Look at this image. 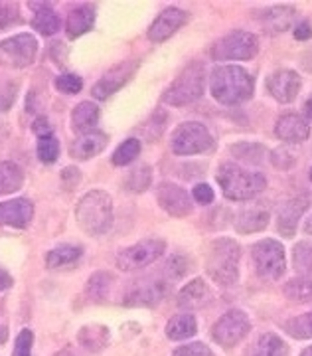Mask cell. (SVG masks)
Returning a JSON list of instances; mask_svg holds the SVG:
<instances>
[{"label":"cell","mask_w":312,"mask_h":356,"mask_svg":"<svg viewBox=\"0 0 312 356\" xmlns=\"http://www.w3.org/2000/svg\"><path fill=\"white\" fill-rule=\"evenodd\" d=\"M210 89L217 103L239 105L253 97L255 79L239 65H220L212 72Z\"/></svg>","instance_id":"6da1fadb"},{"label":"cell","mask_w":312,"mask_h":356,"mask_svg":"<svg viewBox=\"0 0 312 356\" xmlns=\"http://www.w3.org/2000/svg\"><path fill=\"white\" fill-rule=\"evenodd\" d=\"M239 261L241 248L231 238H217L210 245L206 271L213 283L222 287H233L239 280Z\"/></svg>","instance_id":"7a4b0ae2"},{"label":"cell","mask_w":312,"mask_h":356,"mask_svg":"<svg viewBox=\"0 0 312 356\" xmlns=\"http://www.w3.org/2000/svg\"><path fill=\"white\" fill-rule=\"evenodd\" d=\"M215 178L225 198L233 202L251 200L267 186V178L263 177L261 172H251L233 163H225L220 166Z\"/></svg>","instance_id":"3957f363"},{"label":"cell","mask_w":312,"mask_h":356,"mask_svg":"<svg viewBox=\"0 0 312 356\" xmlns=\"http://www.w3.org/2000/svg\"><path fill=\"white\" fill-rule=\"evenodd\" d=\"M79 228L89 236H103L113 226V200L105 191L88 192L75 208Z\"/></svg>","instance_id":"277c9868"},{"label":"cell","mask_w":312,"mask_h":356,"mask_svg":"<svg viewBox=\"0 0 312 356\" xmlns=\"http://www.w3.org/2000/svg\"><path fill=\"white\" fill-rule=\"evenodd\" d=\"M204 86H206V70L202 64L194 62L186 70H182V74L176 77L174 83L164 91L163 102L172 107L194 103L204 95Z\"/></svg>","instance_id":"5b68a950"},{"label":"cell","mask_w":312,"mask_h":356,"mask_svg":"<svg viewBox=\"0 0 312 356\" xmlns=\"http://www.w3.org/2000/svg\"><path fill=\"white\" fill-rule=\"evenodd\" d=\"M259 51V40L245 30H236L225 34L212 46V58L217 62H239L251 60Z\"/></svg>","instance_id":"8992f818"},{"label":"cell","mask_w":312,"mask_h":356,"mask_svg":"<svg viewBox=\"0 0 312 356\" xmlns=\"http://www.w3.org/2000/svg\"><path fill=\"white\" fill-rule=\"evenodd\" d=\"M251 257L255 264V271L261 280H279L287 269L285 248L277 240H261V242L253 243L251 245Z\"/></svg>","instance_id":"52a82bcc"},{"label":"cell","mask_w":312,"mask_h":356,"mask_svg":"<svg viewBox=\"0 0 312 356\" xmlns=\"http://www.w3.org/2000/svg\"><path fill=\"white\" fill-rule=\"evenodd\" d=\"M212 145L213 139L210 131L202 123H194V121L182 123L172 133V139H170L172 153L180 154V156L206 153L208 149H212Z\"/></svg>","instance_id":"ba28073f"},{"label":"cell","mask_w":312,"mask_h":356,"mask_svg":"<svg viewBox=\"0 0 312 356\" xmlns=\"http://www.w3.org/2000/svg\"><path fill=\"white\" fill-rule=\"evenodd\" d=\"M251 331V323L247 315L239 309L227 311L212 327V339L224 348H231L239 344Z\"/></svg>","instance_id":"9c48e42d"},{"label":"cell","mask_w":312,"mask_h":356,"mask_svg":"<svg viewBox=\"0 0 312 356\" xmlns=\"http://www.w3.org/2000/svg\"><path fill=\"white\" fill-rule=\"evenodd\" d=\"M166 250V243L163 240H142V242L135 243L131 248H125L123 252L117 255V267L121 271H137L142 267H149L154 264Z\"/></svg>","instance_id":"30bf717a"},{"label":"cell","mask_w":312,"mask_h":356,"mask_svg":"<svg viewBox=\"0 0 312 356\" xmlns=\"http://www.w3.org/2000/svg\"><path fill=\"white\" fill-rule=\"evenodd\" d=\"M0 51L13 67H26L36 60L38 40L32 34H20L0 42Z\"/></svg>","instance_id":"8fae6325"},{"label":"cell","mask_w":312,"mask_h":356,"mask_svg":"<svg viewBox=\"0 0 312 356\" xmlns=\"http://www.w3.org/2000/svg\"><path fill=\"white\" fill-rule=\"evenodd\" d=\"M156 200L161 204L166 214L174 218H184L192 212L194 204H192V196L188 194L182 186H178L174 182H163L158 184L156 191Z\"/></svg>","instance_id":"7c38bea8"},{"label":"cell","mask_w":312,"mask_h":356,"mask_svg":"<svg viewBox=\"0 0 312 356\" xmlns=\"http://www.w3.org/2000/svg\"><path fill=\"white\" fill-rule=\"evenodd\" d=\"M137 70V62H123V64H117L115 67H111L105 76L101 77L99 83H95L93 89H91V95L95 99H107L111 97L115 91L125 86L126 81L133 77Z\"/></svg>","instance_id":"4fadbf2b"},{"label":"cell","mask_w":312,"mask_h":356,"mask_svg":"<svg viewBox=\"0 0 312 356\" xmlns=\"http://www.w3.org/2000/svg\"><path fill=\"white\" fill-rule=\"evenodd\" d=\"M267 89L279 103L295 102L300 91V77L293 70H277L267 79Z\"/></svg>","instance_id":"5bb4252c"},{"label":"cell","mask_w":312,"mask_h":356,"mask_svg":"<svg viewBox=\"0 0 312 356\" xmlns=\"http://www.w3.org/2000/svg\"><path fill=\"white\" fill-rule=\"evenodd\" d=\"M188 22V13L180 8H166L156 16V20L150 24L149 38L152 42H164L168 40L174 32H178L182 26Z\"/></svg>","instance_id":"9a60e30c"},{"label":"cell","mask_w":312,"mask_h":356,"mask_svg":"<svg viewBox=\"0 0 312 356\" xmlns=\"http://www.w3.org/2000/svg\"><path fill=\"white\" fill-rule=\"evenodd\" d=\"M34 206L26 198H16L8 202L0 204V226H10V228H26L32 220Z\"/></svg>","instance_id":"2e32d148"},{"label":"cell","mask_w":312,"mask_h":356,"mask_svg":"<svg viewBox=\"0 0 312 356\" xmlns=\"http://www.w3.org/2000/svg\"><path fill=\"white\" fill-rule=\"evenodd\" d=\"M275 135L285 143H302L311 135V125L302 115L285 113L277 119Z\"/></svg>","instance_id":"e0dca14e"},{"label":"cell","mask_w":312,"mask_h":356,"mask_svg":"<svg viewBox=\"0 0 312 356\" xmlns=\"http://www.w3.org/2000/svg\"><path fill=\"white\" fill-rule=\"evenodd\" d=\"M295 20H297V10L293 6L267 8L259 18L261 28L265 30V34H269V36H277V34L287 32L288 28L295 24Z\"/></svg>","instance_id":"ac0fdd59"},{"label":"cell","mask_w":312,"mask_h":356,"mask_svg":"<svg viewBox=\"0 0 312 356\" xmlns=\"http://www.w3.org/2000/svg\"><path fill=\"white\" fill-rule=\"evenodd\" d=\"M306 208H309L306 196H299V198H293L287 204H283V208L279 210V218H277V229L285 238H293L297 232V224L302 214L306 212Z\"/></svg>","instance_id":"d6986e66"},{"label":"cell","mask_w":312,"mask_h":356,"mask_svg":"<svg viewBox=\"0 0 312 356\" xmlns=\"http://www.w3.org/2000/svg\"><path fill=\"white\" fill-rule=\"evenodd\" d=\"M168 293V285L164 281H152V283H142L135 287L133 291L125 297L126 307H154L158 305Z\"/></svg>","instance_id":"ffe728a7"},{"label":"cell","mask_w":312,"mask_h":356,"mask_svg":"<svg viewBox=\"0 0 312 356\" xmlns=\"http://www.w3.org/2000/svg\"><path fill=\"white\" fill-rule=\"evenodd\" d=\"M213 293L210 285H206L204 280H192L178 293V307L180 309H202L212 305Z\"/></svg>","instance_id":"44dd1931"},{"label":"cell","mask_w":312,"mask_h":356,"mask_svg":"<svg viewBox=\"0 0 312 356\" xmlns=\"http://www.w3.org/2000/svg\"><path fill=\"white\" fill-rule=\"evenodd\" d=\"M233 226L239 234H255L269 226V210L263 204L247 206L239 210L233 220Z\"/></svg>","instance_id":"7402d4cb"},{"label":"cell","mask_w":312,"mask_h":356,"mask_svg":"<svg viewBox=\"0 0 312 356\" xmlns=\"http://www.w3.org/2000/svg\"><path fill=\"white\" fill-rule=\"evenodd\" d=\"M105 147H107V135L99 133V131H91V133H85V135H79L72 143L69 154L77 161H89V159L97 156Z\"/></svg>","instance_id":"603a6c76"},{"label":"cell","mask_w":312,"mask_h":356,"mask_svg":"<svg viewBox=\"0 0 312 356\" xmlns=\"http://www.w3.org/2000/svg\"><path fill=\"white\" fill-rule=\"evenodd\" d=\"M95 22V10L93 6L83 4V6H77L72 13L67 14V22H65V32L69 38H79L83 36L85 32H89L93 28Z\"/></svg>","instance_id":"cb8c5ba5"},{"label":"cell","mask_w":312,"mask_h":356,"mask_svg":"<svg viewBox=\"0 0 312 356\" xmlns=\"http://www.w3.org/2000/svg\"><path fill=\"white\" fill-rule=\"evenodd\" d=\"M97 121H99V107L91 102L79 103L72 113V127L79 135L91 133Z\"/></svg>","instance_id":"d4e9b609"},{"label":"cell","mask_w":312,"mask_h":356,"mask_svg":"<svg viewBox=\"0 0 312 356\" xmlns=\"http://www.w3.org/2000/svg\"><path fill=\"white\" fill-rule=\"evenodd\" d=\"M249 356H288V346L281 337L265 332L251 346Z\"/></svg>","instance_id":"484cf974"},{"label":"cell","mask_w":312,"mask_h":356,"mask_svg":"<svg viewBox=\"0 0 312 356\" xmlns=\"http://www.w3.org/2000/svg\"><path fill=\"white\" fill-rule=\"evenodd\" d=\"M77 341L91 353H99L109 344V329L103 325H88L79 331Z\"/></svg>","instance_id":"4316f807"},{"label":"cell","mask_w":312,"mask_h":356,"mask_svg":"<svg viewBox=\"0 0 312 356\" xmlns=\"http://www.w3.org/2000/svg\"><path fill=\"white\" fill-rule=\"evenodd\" d=\"M22 184H24V175L20 166L10 161L0 163V196L20 191Z\"/></svg>","instance_id":"83f0119b"},{"label":"cell","mask_w":312,"mask_h":356,"mask_svg":"<svg viewBox=\"0 0 312 356\" xmlns=\"http://www.w3.org/2000/svg\"><path fill=\"white\" fill-rule=\"evenodd\" d=\"M198 331V325H196V318L192 315H176L168 321L166 325V337L170 341H184L194 337Z\"/></svg>","instance_id":"f1b7e54d"},{"label":"cell","mask_w":312,"mask_h":356,"mask_svg":"<svg viewBox=\"0 0 312 356\" xmlns=\"http://www.w3.org/2000/svg\"><path fill=\"white\" fill-rule=\"evenodd\" d=\"M81 254H83V250L77 245H60L48 254L46 266H48V269H63V267L74 266L75 261L81 257Z\"/></svg>","instance_id":"f546056e"},{"label":"cell","mask_w":312,"mask_h":356,"mask_svg":"<svg viewBox=\"0 0 312 356\" xmlns=\"http://www.w3.org/2000/svg\"><path fill=\"white\" fill-rule=\"evenodd\" d=\"M285 297L295 303H309L312 301V280L309 277H297L285 283L283 287Z\"/></svg>","instance_id":"4dcf8cb0"},{"label":"cell","mask_w":312,"mask_h":356,"mask_svg":"<svg viewBox=\"0 0 312 356\" xmlns=\"http://www.w3.org/2000/svg\"><path fill=\"white\" fill-rule=\"evenodd\" d=\"M32 26L36 32L44 34V36H54L60 30V16L54 13L50 6H46V8L38 10L32 20Z\"/></svg>","instance_id":"1f68e13d"},{"label":"cell","mask_w":312,"mask_h":356,"mask_svg":"<svg viewBox=\"0 0 312 356\" xmlns=\"http://www.w3.org/2000/svg\"><path fill=\"white\" fill-rule=\"evenodd\" d=\"M283 329L293 339H300V341L312 339V311L304 313V315H299V317L288 318L287 323L283 325Z\"/></svg>","instance_id":"d6a6232c"},{"label":"cell","mask_w":312,"mask_h":356,"mask_svg":"<svg viewBox=\"0 0 312 356\" xmlns=\"http://www.w3.org/2000/svg\"><path fill=\"white\" fill-rule=\"evenodd\" d=\"M293 264L300 275H312V243L300 242L293 248Z\"/></svg>","instance_id":"836d02e7"},{"label":"cell","mask_w":312,"mask_h":356,"mask_svg":"<svg viewBox=\"0 0 312 356\" xmlns=\"http://www.w3.org/2000/svg\"><path fill=\"white\" fill-rule=\"evenodd\" d=\"M140 154V140L138 139H126L115 153H113V165L115 166H126L131 165L135 159Z\"/></svg>","instance_id":"e575fe53"},{"label":"cell","mask_w":312,"mask_h":356,"mask_svg":"<svg viewBox=\"0 0 312 356\" xmlns=\"http://www.w3.org/2000/svg\"><path fill=\"white\" fill-rule=\"evenodd\" d=\"M150 182H152V170H150V166L142 165L137 166L129 178H126L125 186L129 192H145L150 186Z\"/></svg>","instance_id":"d590c367"},{"label":"cell","mask_w":312,"mask_h":356,"mask_svg":"<svg viewBox=\"0 0 312 356\" xmlns=\"http://www.w3.org/2000/svg\"><path fill=\"white\" fill-rule=\"evenodd\" d=\"M60 156V143L48 137V139H40L38 143V159L44 163V165H54Z\"/></svg>","instance_id":"8d00e7d4"},{"label":"cell","mask_w":312,"mask_h":356,"mask_svg":"<svg viewBox=\"0 0 312 356\" xmlns=\"http://www.w3.org/2000/svg\"><path fill=\"white\" fill-rule=\"evenodd\" d=\"M113 277L109 273H95L88 283V291L93 299H105L107 293H109V287H111Z\"/></svg>","instance_id":"74e56055"},{"label":"cell","mask_w":312,"mask_h":356,"mask_svg":"<svg viewBox=\"0 0 312 356\" xmlns=\"http://www.w3.org/2000/svg\"><path fill=\"white\" fill-rule=\"evenodd\" d=\"M56 88L60 89L62 93L74 95V93H79L83 89V79L79 76H75V74H63V76L56 79Z\"/></svg>","instance_id":"f35d334b"},{"label":"cell","mask_w":312,"mask_h":356,"mask_svg":"<svg viewBox=\"0 0 312 356\" xmlns=\"http://www.w3.org/2000/svg\"><path fill=\"white\" fill-rule=\"evenodd\" d=\"M188 271V259L184 255H174V257H170L168 259V264H166V275L170 277V280H180V277H184Z\"/></svg>","instance_id":"ab89813d"},{"label":"cell","mask_w":312,"mask_h":356,"mask_svg":"<svg viewBox=\"0 0 312 356\" xmlns=\"http://www.w3.org/2000/svg\"><path fill=\"white\" fill-rule=\"evenodd\" d=\"M32 343H34V332L30 329L20 331L16 344H14V355L13 356H32Z\"/></svg>","instance_id":"60d3db41"},{"label":"cell","mask_w":312,"mask_h":356,"mask_svg":"<svg viewBox=\"0 0 312 356\" xmlns=\"http://www.w3.org/2000/svg\"><path fill=\"white\" fill-rule=\"evenodd\" d=\"M172 356H213L212 350L204 343H190L184 346H178Z\"/></svg>","instance_id":"b9f144b4"},{"label":"cell","mask_w":312,"mask_h":356,"mask_svg":"<svg viewBox=\"0 0 312 356\" xmlns=\"http://www.w3.org/2000/svg\"><path fill=\"white\" fill-rule=\"evenodd\" d=\"M194 200L200 204H212L213 202V191L210 184H196L192 191Z\"/></svg>","instance_id":"7bdbcfd3"},{"label":"cell","mask_w":312,"mask_h":356,"mask_svg":"<svg viewBox=\"0 0 312 356\" xmlns=\"http://www.w3.org/2000/svg\"><path fill=\"white\" fill-rule=\"evenodd\" d=\"M271 161H273V165L277 168H283V170H287V168L295 165V156L288 154L287 151H281V149H277L275 153L271 154Z\"/></svg>","instance_id":"ee69618b"},{"label":"cell","mask_w":312,"mask_h":356,"mask_svg":"<svg viewBox=\"0 0 312 356\" xmlns=\"http://www.w3.org/2000/svg\"><path fill=\"white\" fill-rule=\"evenodd\" d=\"M32 131L36 133L40 139H48L54 133V127H51V123L46 117H38L36 121H34V125H32Z\"/></svg>","instance_id":"f6af8a7d"},{"label":"cell","mask_w":312,"mask_h":356,"mask_svg":"<svg viewBox=\"0 0 312 356\" xmlns=\"http://www.w3.org/2000/svg\"><path fill=\"white\" fill-rule=\"evenodd\" d=\"M20 18H18V14L14 8L10 6H4L2 10H0V28H6V26L14 24V22H18Z\"/></svg>","instance_id":"bcb514c9"},{"label":"cell","mask_w":312,"mask_h":356,"mask_svg":"<svg viewBox=\"0 0 312 356\" xmlns=\"http://www.w3.org/2000/svg\"><path fill=\"white\" fill-rule=\"evenodd\" d=\"M295 38L297 40H309L312 38V26L309 24V22H300V24H297V28H295Z\"/></svg>","instance_id":"7dc6e473"},{"label":"cell","mask_w":312,"mask_h":356,"mask_svg":"<svg viewBox=\"0 0 312 356\" xmlns=\"http://www.w3.org/2000/svg\"><path fill=\"white\" fill-rule=\"evenodd\" d=\"M10 285H13V277H10L4 269H0V291L10 289Z\"/></svg>","instance_id":"c3c4849f"},{"label":"cell","mask_w":312,"mask_h":356,"mask_svg":"<svg viewBox=\"0 0 312 356\" xmlns=\"http://www.w3.org/2000/svg\"><path fill=\"white\" fill-rule=\"evenodd\" d=\"M304 115H306V117L312 121V95L306 99V102H304Z\"/></svg>","instance_id":"681fc988"},{"label":"cell","mask_w":312,"mask_h":356,"mask_svg":"<svg viewBox=\"0 0 312 356\" xmlns=\"http://www.w3.org/2000/svg\"><path fill=\"white\" fill-rule=\"evenodd\" d=\"M6 339H8V329L0 325V344L6 343Z\"/></svg>","instance_id":"f907efd6"},{"label":"cell","mask_w":312,"mask_h":356,"mask_svg":"<svg viewBox=\"0 0 312 356\" xmlns=\"http://www.w3.org/2000/svg\"><path fill=\"white\" fill-rule=\"evenodd\" d=\"M304 232H306L309 236H312V216L306 220V224H304Z\"/></svg>","instance_id":"816d5d0a"},{"label":"cell","mask_w":312,"mask_h":356,"mask_svg":"<svg viewBox=\"0 0 312 356\" xmlns=\"http://www.w3.org/2000/svg\"><path fill=\"white\" fill-rule=\"evenodd\" d=\"M302 65H304V70H306V72H311V74H312V58L304 60V62H302Z\"/></svg>","instance_id":"f5cc1de1"},{"label":"cell","mask_w":312,"mask_h":356,"mask_svg":"<svg viewBox=\"0 0 312 356\" xmlns=\"http://www.w3.org/2000/svg\"><path fill=\"white\" fill-rule=\"evenodd\" d=\"M300 356H312V346L304 348V350H302V355H300Z\"/></svg>","instance_id":"db71d44e"},{"label":"cell","mask_w":312,"mask_h":356,"mask_svg":"<svg viewBox=\"0 0 312 356\" xmlns=\"http://www.w3.org/2000/svg\"><path fill=\"white\" fill-rule=\"evenodd\" d=\"M311 180H312V168H311Z\"/></svg>","instance_id":"11a10c76"}]
</instances>
